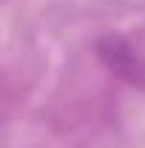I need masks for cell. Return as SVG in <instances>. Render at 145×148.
<instances>
[{
  "label": "cell",
  "mask_w": 145,
  "mask_h": 148,
  "mask_svg": "<svg viewBox=\"0 0 145 148\" xmlns=\"http://www.w3.org/2000/svg\"><path fill=\"white\" fill-rule=\"evenodd\" d=\"M97 54L105 63V69L114 71L117 77L128 80L131 86L145 88V57L140 54V49H134L125 37H103L97 46Z\"/></svg>",
  "instance_id": "1"
}]
</instances>
